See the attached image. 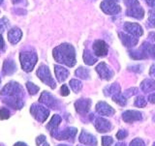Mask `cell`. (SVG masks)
Returning a JSON list of instances; mask_svg holds the SVG:
<instances>
[{
    "label": "cell",
    "mask_w": 155,
    "mask_h": 146,
    "mask_svg": "<svg viewBox=\"0 0 155 146\" xmlns=\"http://www.w3.org/2000/svg\"><path fill=\"white\" fill-rule=\"evenodd\" d=\"M3 102L15 109H21L23 103V89L16 81H10L0 91Z\"/></svg>",
    "instance_id": "cell-1"
},
{
    "label": "cell",
    "mask_w": 155,
    "mask_h": 146,
    "mask_svg": "<svg viewBox=\"0 0 155 146\" xmlns=\"http://www.w3.org/2000/svg\"><path fill=\"white\" fill-rule=\"evenodd\" d=\"M52 56L54 60L60 64H64L68 67H74L76 65L75 48L68 43H63L53 48Z\"/></svg>",
    "instance_id": "cell-2"
},
{
    "label": "cell",
    "mask_w": 155,
    "mask_h": 146,
    "mask_svg": "<svg viewBox=\"0 0 155 146\" xmlns=\"http://www.w3.org/2000/svg\"><path fill=\"white\" fill-rule=\"evenodd\" d=\"M37 61H38V56L35 52L26 50V51H21L19 53V62H21V68L24 72L30 73L34 69Z\"/></svg>",
    "instance_id": "cell-3"
},
{
    "label": "cell",
    "mask_w": 155,
    "mask_h": 146,
    "mask_svg": "<svg viewBox=\"0 0 155 146\" xmlns=\"http://www.w3.org/2000/svg\"><path fill=\"white\" fill-rule=\"evenodd\" d=\"M36 75L40 79L42 82H44L48 86H50L51 89H54L56 87V82L53 79V77L51 75V72L48 67L45 64H42L40 67L38 68V70L36 72Z\"/></svg>",
    "instance_id": "cell-4"
},
{
    "label": "cell",
    "mask_w": 155,
    "mask_h": 146,
    "mask_svg": "<svg viewBox=\"0 0 155 146\" xmlns=\"http://www.w3.org/2000/svg\"><path fill=\"white\" fill-rule=\"evenodd\" d=\"M30 113L35 118L38 122H45L50 115V110L44 105H41L39 104H33L30 106Z\"/></svg>",
    "instance_id": "cell-5"
},
{
    "label": "cell",
    "mask_w": 155,
    "mask_h": 146,
    "mask_svg": "<svg viewBox=\"0 0 155 146\" xmlns=\"http://www.w3.org/2000/svg\"><path fill=\"white\" fill-rule=\"evenodd\" d=\"M39 102L42 104H44L46 106H48V109H59L60 105L59 102L57 99H55L51 94H50L47 91H44L41 94L40 98H39Z\"/></svg>",
    "instance_id": "cell-6"
},
{
    "label": "cell",
    "mask_w": 155,
    "mask_h": 146,
    "mask_svg": "<svg viewBox=\"0 0 155 146\" xmlns=\"http://www.w3.org/2000/svg\"><path fill=\"white\" fill-rule=\"evenodd\" d=\"M77 132H78V130L76 128L69 127L61 131V132H56V134L53 135V138H55L58 140H69V141H74Z\"/></svg>",
    "instance_id": "cell-7"
},
{
    "label": "cell",
    "mask_w": 155,
    "mask_h": 146,
    "mask_svg": "<svg viewBox=\"0 0 155 146\" xmlns=\"http://www.w3.org/2000/svg\"><path fill=\"white\" fill-rule=\"evenodd\" d=\"M96 72L99 74L101 79H106V80H110L111 77L114 76V71L111 70L105 62L99 63L98 66L96 67Z\"/></svg>",
    "instance_id": "cell-8"
},
{
    "label": "cell",
    "mask_w": 155,
    "mask_h": 146,
    "mask_svg": "<svg viewBox=\"0 0 155 146\" xmlns=\"http://www.w3.org/2000/svg\"><path fill=\"white\" fill-rule=\"evenodd\" d=\"M100 7L102 9V11L108 15H115V14H118L121 11V8L119 5H117L115 2L107 1V0H105V1L101 3Z\"/></svg>",
    "instance_id": "cell-9"
},
{
    "label": "cell",
    "mask_w": 155,
    "mask_h": 146,
    "mask_svg": "<svg viewBox=\"0 0 155 146\" xmlns=\"http://www.w3.org/2000/svg\"><path fill=\"white\" fill-rule=\"evenodd\" d=\"M109 47L106 42L102 40H96L93 44V51L97 57H103L108 54Z\"/></svg>",
    "instance_id": "cell-10"
},
{
    "label": "cell",
    "mask_w": 155,
    "mask_h": 146,
    "mask_svg": "<svg viewBox=\"0 0 155 146\" xmlns=\"http://www.w3.org/2000/svg\"><path fill=\"white\" fill-rule=\"evenodd\" d=\"M94 126L99 133H108L113 129V125L110 124V121L106 120L105 118H102V117H98L95 119Z\"/></svg>",
    "instance_id": "cell-11"
},
{
    "label": "cell",
    "mask_w": 155,
    "mask_h": 146,
    "mask_svg": "<svg viewBox=\"0 0 155 146\" xmlns=\"http://www.w3.org/2000/svg\"><path fill=\"white\" fill-rule=\"evenodd\" d=\"M124 30L129 33L130 35L135 36V37H140L143 34V30L142 26L138 23H134V22H126L124 24Z\"/></svg>",
    "instance_id": "cell-12"
},
{
    "label": "cell",
    "mask_w": 155,
    "mask_h": 146,
    "mask_svg": "<svg viewBox=\"0 0 155 146\" xmlns=\"http://www.w3.org/2000/svg\"><path fill=\"white\" fill-rule=\"evenodd\" d=\"M91 105V100L89 99H80L75 103V109L78 113L85 114L89 111Z\"/></svg>",
    "instance_id": "cell-13"
},
{
    "label": "cell",
    "mask_w": 155,
    "mask_h": 146,
    "mask_svg": "<svg viewBox=\"0 0 155 146\" xmlns=\"http://www.w3.org/2000/svg\"><path fill=\"white\" fill-rule=\"evenodd\" d=\"M122 119L126 123H133L135 121H139L143 119V114L140 111L136 110H127L123 112Z\"/></svg>",
    "instance_id": "cell-14"
},
{
    "label": "cell",
    "mask_w": 155,
    "mask_h": 146,
    "mask_svg": "<svg viewBox=\"0 0 155 146\" xmlns=\"http://www.w3.org/2000/svg\"><path fill=\"white\" fill-rule=\"evenodd\" d=\"M96 111L104 116H111L114 114V109L105 102H99L96 105Z\"/></svg>",
    "instance_id": "cell-15"
},
{
    "label": "cell",
    "mask_w": 155,
    "mask_h": 146,
    "mask_svg": "<svg viewBox=\"0 0 155 146\" xmlns=\"http://www.w3.org/2000/svg\"><path fill=\"white\" fill-rule=\"evenodd\" d=\"M126 14H127L128 17L142 19L144 16V11L139 4H136V5H133V6L128 7V10H127V12H126Z\"/></svg>",
    "instance_id": "cell-16"
},
{
    "label": "cell",
    "mask_w": 155,
    "mask_h": 146,
    "mask_svg": "<svg viewBox=\"0 0 155 146\" xmlns=\"http://www.w3.org/2000/svg\"><path fill=\"white\" fill-rule=\"evenodd\" d=\"M17 71V64L13 59H6L3 62L2 67V74L3 76H11Z\"/></svg>",
    "instance_id": "cell-17"
},
{
    "label": "cell",
    "mask_w": 155,
    "mask_h": 146,
    "mask_svg": "<svg viewBox=\"0 0 155 146\" xmlns=\"http://www.w3.org/2000/svg\"><path fill=\"white\" fill-rule=\"evenodd\" d=\"M21 37H22V32L18 27H13L8 32V40L13 45L18 44L21 41Z\"/></svg>",
    "instance_id": "cell-18"
},
{
    "label": "cell",
    "mask_w": 155,
    "mask_h": 146,
    "mask_svg": "<svg viewBox=\"0 0 155 146\" xmlns=\"http://www.w3.org/2000/svg\"><path fill=\"white\" fill-rule=\"evenodd\" d=\"M80 142L84 144V145H89V146H96L97 145V140L94 135H92L91 134L82 131L81 135H80Z\"/></svg>",
    "instance_id": "cell-19"
},
{
    "label": "cell",
    "mask_w": 155,
    "mask_h": 146,
    "mask_svg": "<svg viewBox=\"0 0 155 146\" xmlns=\"http://www.w3.org/2000/svg\"><path fill=\"white\" fill-rule=\"evenodd\" d=\"M61 117L59 115H56L54 114L52 116V118L51 119V121L48 122V124L47 125V129L50 131L51 135H54L57 132V129H58V126H59V124L61 123Z\"/></svg>",
    "instance_id": "cell-20"
},
{
    "label": "cell",
    "mask_w": 155,
    "mask_h": 146,
    "mask_svg": "<svg viewBox=\"0 0 155 146\" xmlns=\"http://www.w3.org/2000/svg\"><path fill=\"white\" fill-rule=\"evenodd\" d=\"M120 40L122 42V44L127 47H133L138 44V37H135L132 35H128V34L124 33H119Z\"/></svg>",
    "instance_id": "cell-21"
},
{
    "label": "cell",
    "mask_w": 155,
    "mask_h": 146,
    "mask_svg": "<svg viewBox=\"0 0 155 146\" xmlns=\"http://www.w3.org/2000/svg\"><path fill=\"white\" fill-rule=\"evenodd\" d=\"M54 73L56 76V79L59 82H63L69 76V71L60 65H54Z\"/></svg>",
    "instance_id": "cell-22"
},
{
    "label": "cell",
    "mask_w": 155,
    "mask_h": 146,
    "mask_svg": "<svg viewBox=\"0 0 155 146\" xmlns=\"http://www.w3.org/2000/svg\"><path fill=\"white\" fill-rule=\"evenodd\" d=\"M140 88L143 92L147 93V92H152L153 90H155V80L154 79H144L142 84H140Z\"/></svg>",
    "instance_id": "cell-23"
},
{
    "label": "cell",
    "mask_w": 155,
    "mask_h": 146,
    "mask_svg": "<svg viewBox=\"0 0 155 146\" xmlns=\"http://www.w3.org/2000/svg\"><path fill=\"white\" fill-rule=\"evenodd\" d=\"M97 60H98L97 56L92 54V53L90 52V50H84V61L86 65H93L97 62Z\"/></svg>",
    "instance_id": "cell-24"
},
{
    "label": "cell",
    "mask_w": 155,
    "mask_h": 146,
    "mask_svg": "<svg viewBox=\"0 0 155 146\" xmlns=\"http://www.w3.org/2000/svg\"><path fill=\"white\" fill-rule=\"evenodd\" d=\"M104 93L106 96H114L117 93H120V87L117 83L110 84L104 89Z\"/></svg>",
    "instance_id": "cell-25"
},
{
    "label": "cell",
    "mask_w": 155,
    "mask_h": 146,
    "mask_svg": "<svg viewBox=\"0 0 155 146\" xmlns=\"http://www.w3.org/2000/svg\"><path fill=\"white\" fill-rule=\"evenodd\" d=\"M75 75L80 77V79H87L89 77V71L86 69V68H84V67H80L78 68L75 72Z\"/></svg>",
    "instance_id": "cell-26"
},
{
    "label": "cell",
    "mask_w": 155,
    "mask_h": 146,
    "mask_svg": "<svg viewBox=\"0 0 155 146\" xmlns=\"http://www.w3.org/2000/svg\"><path fill=\"white\" fill-rule=\"evenodd\" d=\"M69 85L71 87V89L75 92V93H79L82 88V84L80 80L78 79H71L69 82Z\"/></svg>",
    "instance_id": "cell-27"
},
{
    "label": "cell",
    "mask_w": 155,
    "mask_h": 146,
    "mask_svg": "<svg viewBox=\"0 0 155 146\" xmlns=\"http://www.w3.org/2000/svg\"><path fill=\"white\" fill-rule=\"evenodd\" d=\"M113 100L115 102L116 104L121 105V106H124L126 105V103H127V101H126V97L121 93H117V94L114 95Z\"/></svg>",
    "instance_id": "cell-28"
},
{
    "label": "cell",
    "mask_w": 155,
    "mask_h": 146,
    "mask_svg": "<svg viewBox=\"0 0 155 146\" xmlns=\"http://www.w3.org/2000/svg\"><path fill=\"white\" fill-rule=\"evenodd\" d=\"M25 86H26V89L28 91V93L30 95H35L38 93L39 90H40V87L37 86L36 84H34L33 82H30V81H27Z\"/></svg>",
    "instance_id": "cell-29"
},
{
    "label": "cell",
    "mask_w": 155,
    "mask_h": 146,
    "mask_svg": "<svg viewBox=\"0 0 155 146\" xmlns=\"http://www.w3.org/2000/svg\"><path fill=\"white\" fill-rule=\"evenodd\" d=\"M9 26H10V21L6 17L0 18V34L3 33Z\"/></svg>",
    "instance_id": "cell-30"
},
{
    "label": "cell",
    "mask_w": 155,
    "mask_h": 146,
    "mask_svg": "<svg viewBox=\"0 0 155 146\" xmlns=\"http://www.w3.org/2000/svg\"><path fill=\"white\" fill-rule=\"evenodd\" d=\"M36 144L37 146H50V144L47 142L46 135H41L36 138Z\"/></svg>",
    "instance_id": "cell-31"
},
{
    "label": "cell",
    "mask_w": 155,
    "mask_h": 146,
    "mask_svg": "<svg viewBox=\"0 0 155 146\" xmlns=\"http://www.w3.org/2000/svg\"><path fill=\"white\" fill-rule=\"evenodd\" d=\"M11 112L7 108H0V120H6L10 118Z\"/></svg>",
    "instance_id": "cell-32"
},
{
    "label": "cell",
    "mask_w": 155,
    "mask_h": 146,
    "mask_svg": "<svg viewBox=\"0 0 155 146\" xmlns=\"http://www.w3.org/2000/svg\"><path fill=\"white\" fill-rule=\"evenodd\" d=\"M134 105L136 106H138V108H143V106L147 105V101H145L143 96H139L137 97V99H136Z\"/></svg>",
    "instance_id": "cell-33"
},
{
    "label": "cell",
    "mask_w": 155,
    "mask_h": 146,
    "mask_svg": "<svg viewBox=\"0 0 155 146\" xmlns=\"http://www.w3.org/2000/svg\"><path fill=\"white\" fill-rule=\"evenodd\" d=\"M113 142H114L113 138H110V137H103L102 138V144H103V146H111Z\"/></svg>",
    "instance_id": "cell-34"
},
{
    "label": "cell",
    "mask_w": 155,
    "mask_h": 146,
    "mask_svg": "<svg viewBox=\"0 0 155 146\" xmlns=\"http://www.w3.org/2000/svg\"><path fill=\"white\" fill-rule=\"evenodd\" d=\"M129 146H145V143L142 138H135L131 141Z\"/></svg>",
    "instance_id": "cell-35"
},
{
    "label": "cell",
    "mask_w": 155,
    "mask_h": 146,
    "mask_svg": "<svg viewBox=\"0 0 155 146\" xmlns=\"http://www.w3.org/2000/svg\"><path fill=\"white\" fill-rule=\"evenodd\" d=\"M148 22L152 27H155V11H150L148 16Z\"/></svg>",
    "instance_id": "cell-36"
},
{
    "label": "cell",
    "mask_w": 155,
    "mask_h": 146,
    "mask_svg": "<svg viewBox=\"0 0 155 146\" xmlns=\"http://www.w3.org/2000/svg\"><path fill=\"white\" fill-rule=\"evenodd\" d=\"M128 135V132L126 130H120L118 131V133L116 134V138H117L118 139H124L125 138H127Z\"/></svg>",
    "instance_id": "cell-37"
},
{
    "label": "cell",
    "mask_w": 155,
    "mask_h": 146,
    "mask_svg": "<svg viewBox=\"0 0 155 146\" xmlns=\"http://www.w3.org/2000/svg\"><path fill=\"white\" fill-rule=\"evenodd\" d=\"M137 92H138V89L137 88H130L129 90H126L125 93L123 95L125 97H131V96H133L135 94H137Z\"/></svg>",
    "instance_id": "cell-38"
},
{
    "label": "cell",
    "mask_w": 155,
    "mask_h": 146,
    "mask_svg": "<svg viewBox=\"0 0 155 146\" xmlns=\"http://www.w3.org/2000/svg\"><path fill=\"white\" fill-rule=\"evenodd\" d=\"M60 93H61L62 96H64V97H66V96L69 95L70 91H69V89H68V86H67L66 84H63V85L61 86V88H60Z\"/></svg>",
    "instance_id": "cell-39"
},
{
    "label": "cell",
    "mask_w": 155,
    "mask_h": 146,
    "mask_svg": "<svg viewBox=\"0 0 155 146\" xmlns=\"http://www.w3.org/2000/svg\"><path fill=\"white\" fill-rule=\"evenodd\" d=\"M4 50H5V43H4L2 35L0 34V52H2Z\"/></svg>",
    "instance_id": "cell-40"
},
{
    "label": "cell",
    "mask_w": 155,
    "mask_h": 146,
    "mask_svg": "<svg viewBox=\"0 0 155 146\" xmlns=\"http://www.w3.org/2000/svg\"><path fill=\"white\" fill-rule=\"evenodd\" d=\"M148 101L150 102L151 104H155V93L150 94L148 97Z\"/></svg>",
    "instance_id": "cell-41"
},
{
    "label": "cell",
    "mask_w": 155,
    "mask_h": 146,
    "mask_svg": "<svg viewBox=\"0 0 155 146\" xmlns=\"http://www.w3.org/2000/svg\"><path fill=\"white\" fill-rule=\"evenodd\" d=\"M147 3L148 6L155 9V0H147Z\"/></svg>",
    "instance_id": "cell-42"
},
{
    "label": "cell",
    "mask_w": 155,
    "mask_h": 146,
    "mask_svg": "<svg viewBox=\"0 0 155 146\" xmlns=\"http://www.w3.org/2000/svg\"><path fill=\"white\" fill-rule=\"evenodd\" d=\"M149 75H150V76H155V64H154L153 66H151V68H150Z\"/></svg>",
    "instance_id": "cell-43"
},
{
    "label": "cell",
    "mask_w": 155,
    "mask_h": 146,
    "mask_svg": "<svg viewBox=\"0 0 155 146\" xmlns=\"http://www.w3.org/2000/svg\"><path fill=\"white\" fill-rule=\"evenodd\" d=\"M14 146H28L27 144H25L24 142H17Z\"/></svg>",
    "instance_id": "cell-44"
},
{
    "label": "cell",
    "mask_w": 155,
    "mask_h": 146,
    "mask_svg": "<svg viewBox=\"0 0 155 146\" xmlns=\"http://www.w3.org/2000/svg\"><path fill=\"white\" fill-rule=\"evenodd\" d=\"M149 37H151L153 39V41H155V33H150L149 34Z\"/></svg>",
    "instance_id": "cell-45"
},
{
    "label": "cell",
    "mask_w": 155,
    "mask_h": 146,
    "mask_svg": "<svg viewBox=\"0 0 155 146\" xmlns=\"http://www.w3.org/2000/svg\"><path fill=\"white\" fill-rule=\"evenodd\" d=\"M115 146H126V144H125L124 142H118Z\"/></svg>",
    "instance_id": "cell-46"
},
{
    "label": "cell",
    "mask_w": 155,
    "mask_h": 146,
    "mask_svg": "<svg viewBox=\"0 0 155 146\" xmlns=\"http://www.w3.org/2000/svg\"><path fill=\"white\" fill-rule=\"evenodd\" d=\"M107 1H111V2H116L117 0H107Z\"/></svg>",
    "instance_id": "cell-47"
},
{
    "label": "cell",
    "mask_w": 155,
    "mask_h": 146,
    "mask_svg": "<svg viewBox=\"0 0 155 146\" xmlns=\"http://www.w3.org/2000/svg\"><path fill=\"white\" fill-rule=\"evenodd\" d=\"M3 1H4V0H0V4H2V3H3Z\"/></svg>",
    "instance_id": "cell-48"
},
{
    "label": "cell",
    "mask_w": 155,
    "mask_h": 146,
    "mask_svg": "<svg viewBox=\"0 0 155 146\" xmlns=\"http://www.w3.org/2000/svg\"><path fill=\"white\" fill-rule=\"evenodd\" d=\"M58 146H68V145H64V144H61V145H58Z\"/></svg>",
    "instance_id": "cell-49"
},
{
    "label": "cell",
    "mask_w": 155,
    "mask_h": 146,
    "mask_svg": "<svg viewBox=\"0 0 155 146\" xmlns=\"http://www.w3.org/2000/svg\"><path fill=\"white\" fill-rule=\"evenodd\" d=\"M152 146H155V142H154V143H153V145H152Z\"/></svg>",
    "instance_id": "cell-50"
},
{
    "label": "cell",
    "mask_w": 155,
    "mask_h": 146,
    "mask_svg": "<svg viewBox=\"0 0 155 146\" xmlns=\"http://www.w3.org/2000/svg\"><path fill=\"white\" fill-rule=\"evenodd\" d=\"M0 146H4V145L3 144H0Z\"/></svg>",
    "instance_id": "cell-51"
},
{
    "label": "cell",
    "mask_w": 155,
    "mask_h": 146,
    "mask_svg": "<svg viewBox=\"0 0 155 146\" xmlns=\"http://www.w3.org/2000/svg\"><path fill=\"white\" fill-rule=\"evenodd\" d=\"M0 83H1V79H0Z\"/></svg>",
    "instance_id": "cell-52"
},
{
    "label": "cell",
    "mask_w": 155,
    "mask_h": 146,
    "mask_svg": "<svg viewBox=\"0 0 155 146\" xmlns=\"http://www.w3.org/2000/svg\"><path fill=\"white\" fill-rule=\"evenodd\" d=\"M79 146H80V145H79Z\"/></svg>",
    "instance_id": "cell-53"
}]
</instances>
